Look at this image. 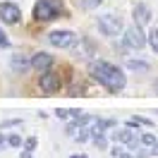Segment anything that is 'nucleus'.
<instances>
[{
    "label": "nucleus",
    "instance_id": "10",
    "mask_svg": "<svg viewBox=\"0 0 158 158\" xmlns=\"http://www.w3.org/2000/svg\"><path fill=\"white\" fill-rule=\"evenodd\" d=\"M132 15H134V24H141V27H144V24L151 22V10H148L144 2H137L134 10H132Z\"/></svg>",
    "mask_w": 158,
    "mask_h": 158
},
{
    "label": "nucleus",
    "instance_id": "19",
    "mask_svg": "<svg viewBox=\"0 0 158 158\" xmlns=\"http://www.w3.org/2000/svg\"><path fill=\"white\" fill-rule=\"evenodd\" d=\"M36 146H39V139H36V137H27L22 148H24V151H36Z\"/></svg>",
    "mask_w": 158,
    "mask_h": 158
},
{
    "label": "nucleus",
    "instance_id": "7",
    "mask_svg": "<svg viewBox=\"0 0 158 158\" xmlns=\"http://www.w3.org/2000/svg\"><path fill=\"white\" fill-rule=\"evenodd\" d=\"M22 19V10L19 5H15V2H0V22L2 24H19Z\"/></svg>",
    "mask_w": 158,
    "mask_h": 158
},
{
    "label": "nucleus",
    "instance_id": "17",
    "mask_svg": "<svg viewBox=\"0 0 158 158\" xmlns=\"http://www.w3.org/2000/svg\"><path fill=\"white\" fill-rule=\"evenodd\" d=\"M148 46H151V50L158 55V29H151V31H148Z\"/></svg>",
    "mask_w": 158,
    "mask_h": 158
},
{
    "label": "nucleus",
    "instance_id": "15",
    "mask_svg": "<svg viewBox=\"0 0 158 158\" xmlns=\"http://www.w3.org/2000/svg\"><path fill=\"white\" fill-rule=\"evenodd\" d=\"M19 125H22V120H19V118L2 120V122H0V132H5V129H15V127H19Z\"/></svg>",
    "mask_w": 158,
    "mask_h": 158
},
{
    "label": "nucleus",
    "instance_id": "14",
    "mask_svg": "<svg viewBox=\"0 0 158 158\" xmlns=\"http://www.w3.org/2000/svg\"><path fill=\"white\" fill-rule=\"evenodd\" d=\"M7 144H10V148H22V146H24V141H22V134H17V132L7 134Z\"/></svg>",
    "mask_w": 158,
    "mask_h": 158
},
{
    "label": "nucleus",
    "instance_id": "18",
    "mask_svg": "<svg viewBox=\"0 0 158 158\" xmlns=\"http://www.w3.org/2000/svg\"><path fill=\"white\" fill-rule=\"evenodd\" d=\"M106 0H79V5L84 7V10H96L98 5H103Z\"/></svg>",
    "mask_w": 158,
    "mask_h": 158
},
{
    "label": "nucleus",
    "instance_id": "8",
    "mask_svg": "<svg viewBox=\"0 0 158 158\" xmlns=\"http://www.w3.org/2000/svg\"><path fill=\"white\" fill-rule=\"evenodd\" d=\"M53 55L46 53V50H41V53H34L31 55V69H36V72H48L53 67Z\"/></svg>",
    "mask_w": 158,
    "mask_h": 158
},
{
    "label": "nucleus",
    "instance_id": "27",
    "mask_svg": "<svg viewBox=\"0 0 158 158\" xmlns=\"http://www.w3.org/2000/svg\"><path fill=\"white\" fill-rule=\"evenodd\" d=\"M5 146H10V144H7V137H5L2 132H0V151H2Z\"/></svg>",
    "mask_w": 158,
    "mask_h": 158
},
{
    "label": "nucleus",
    "instance_id": "24",
    "mask_svg": "<svg viewBox=\"0 0 158 158\" xmlns=\"http://www.w3.org/2000/svg\"><path fill=\"white\" fill-rule=\"evenodd\" d=\"M137 120L141 122V127H148V129L153 127V120H148V118H137Z\"/></svg>",
    "mask_w": 158,
    "mask_h": 158
},
{
    "label": "nucleus",
    "instance_id": "12",
    "mask_svg": "<svg viewBox=\"0 0 158 158\" xmlns=\"http://www.w3.org/2000/svg\"><path fill=\"white\" fill-rule=\"evenodd\" d=\"M125 65H127V69H132V72H148V69H151V65H148L146 60H139V58H129Z\"/></svg>",
    "mask_w": 158,
    "mask_h": 158
},
{
    "label": "nucleus",
    "instance_id": "30",
    "mask_svg": "<svg viewBox=\"0 0 158 158\" xmlns=\"http://www.w3.org/2000/svg\"><path fill=\"white\" fill-rule=\"evenodd\" d=\"M148 151H151V156H158V141H156V144H153L151 148H148Z\"/></svg>",
    "mask_w": 158,
    "mask_h": 158
},
{
    "label": "nucleus",
    "instance_id": "26",
    "mask_svg": "<svg viewBox=\"0 0 158 158\" xmlns=\"http://www.w3.org/2000/svg\"><path fill=\"white\" fill-rule=\"evenodd\" d=\"M134 156L137 158H151V151H141V148H139V151H134Z\"/></svg>",
    "mask_w": 158,
    "mask_h": 158
},
{
    "label": "nucleus",
    "instance_id": "32",
    "mask_svg": "<svg viewBox=\"0 0 158 158\" xmlns=\"http://www.w3.org/2000/svg\"><path fill=\"white\" fill-rule=\"evenodd\" d=\"M153 91H156V94H158V79H156V81H153Z\"/></svg>",
    "mask_w": 158,
    "mask_h": 158
},
{
    "label": "nucleus",
    "instance_id": "5",
    "mask_svg": "<svg viewBox=\"0 0 158 158\" xmlns=\"http://www.w3.org/2000/svg\"><path fill=\"white\" fill-rule=\"evenodd\" d=\"M48 43L53 48H72L77 43V34L69 29H55L48 34Z\"/></svg>",
    "mask_w": 158,
    "mask_h": 158
},
{
    "label": "nucleus",
    "instance_id": "6",
    "mask_svg": "<svg viewBox=\"0 0 158 158\" xmlns=\"http://www.w3.org/2000/svg\"><path fill=\"white\" fill-rule=\"evenodd\" d=\"M39 86H41V91H43L46 96H50V94H58L60 86H62L60 74H58V72H53V69H48V72H41Z\"/></svg>",
    "mask_w": 158,
    "mask_h": 158
},
{
    "label": "nucleus",
    "instance_id": "13",
    "mask_svg": "<svg viewBox=\"0 0 158 158\" xmlns=\"http://www.w3.org/2000/svg\"><path fill=\"white\" fill-rule=\"evenodd\" d=\"M139 137H141V146H144V148H151V146H153V144L158 141L153 132H141Z\"/></svg>",
    "mask_w": 158,
    "mask_h": 158
},
{
    "label": "nucleus",
    "instance_id": "21",
    "mask_svg": "<svg viewBox=\"0 0 158 158\" xmlns=\"http://www.w3.org/2000/svg\"><path fill=\"white\" fill-rule=\"evenodd\" d=\"M122 151H125V144H113L110 156H113V158H120V156H122Z\"/></svg>",
    "mask_w": 158,
    "mask_h": 158
},
{
    "label": "nucleus",
    "instance_id": "9",
    "mask_svg": "<svg viewBox=\"0 0 158 158\" xmlns=\"http://www.w3.org/2000/svg\"><path fill=\"white\" fill-rule=\"evenodd\" d=\"M110 139H113V144H125V146H127L129 141H134V139H137V132H134V129H129V127H122V129H118V132H113Z\"/></svg>",
    "mask_w": 158,
    "mask_h": 158
},
{
    "label": "nucleus",
    "instance_id": "11",
    "mask_svg": "<svg viewBox=\"0 0 158 158\" xmlns=\"http://www.w3.org/2000/svg\"><path fill=\"white\" fill-rule=\"evenodd\" d=\"M10 67H12V72H17V74H24V72L31 67V58H27V55H12Z\"/></svg>",
    "mask_w": 158,
    "mask_h": 158
},
{
    "label": "nucleus",
    "instance_id": "20",
    "mask_svg": "<svg viewBox=\"0 0 158 158\" xmlns=\"http://www.w3.org/2000/svg\"><path fill=\"white\" fill-rule=\"evenodd\" d=\"M53 115H55L58 120H72L69 110H65V108H55V110H53Z\"/></svg>",
    "mask_w": 158,
    "mask_h": 158
},
{
    "label": "nucleus",
    "instance_id": "33",
    "mask_svg": "<svg viewBox=\"0 0 158 158\" xmlns=\"http://www.w3.org/2000/svg\"><path fill=\"white\" fill-rule=\"evenodd\" d=\"M156 113H158V110H156Z\"/></svg>",
    "mask_w": 158,
    "mask_h": 158
},
{
    "label": "nucleus",
    "instance_id": "29",
    "mask_svg": "<svg viewBox=\"0 0 158 158\" xmlns=\"http://www.w3.org/2000/svg\"><path fill=\"white\" fill-rule=\"evenodd\" d=\"M120 158H137V156H134L132 151H127V148H125V151H122V156H120Z\"/></svg>",
    "mask_w": 158,
    "mask_h": 158
},
{
    "label": "nucleus",
    "instance_id": "2",
    "mask_svg": "<svg viewBox=\"0 0 158 158\" xmlns=\"http://www.w3.org/2000/svg\"><path fill=\"white\" fill-rule=\"evenodd\" d=\"M60 15H65L62 0H36V5H34V19L39 22H53Z\"/></svg>",
    "mask_w": 158,
    "mask_h": 158
},
{
    "label": "nucleus",
    "instance_id": "28",
    "mask_svg": "<svg viewBox=\"0 0 158 158\" xmlns=\"http://www.w3.org/2000/svg\"><path fill=\"white\" fill-rule=\"evenodd\" d=\"M19 158H34V151H24V148H22V151H19Z\"/></svg>",
    "mask_w": 158,
    "mask_h": 158
},
{
    "label": "nucleus",
    "instance_id": "4",
    "mask_svg": "<svg viewBox=\"0 0 158 158\" xmlns=\"http://www.w3.org/2000/svg\"><path fill=\"white\" fill-rule=\"evenodd\" d=\"M96 24H98V31L103 34V36H118L120 31H122V19L120 17H115V15H110V12H106V15H101L98 19H96Z\"/></svg>",
    "mask_w": 158,
    "mask_h": 158
},
{
    "label": "nucleus",
    "instance_id": "3",
    "mask_svg": "<svg viewBox=\"0 0 158 158\" xmlns=\"http://www.w3.org/2000/svg\"><path fill=\"white\" fill-rule=\"evenodd\" d=\"M148 43V34L144 31L141 24H132L129 29H125V46L132 50H141Z\"/></svg>",
    "mask_w": 158,
    "mask_h": 158
},
{
    "label": "nucleus",
    "instance_id": "23",
    "mask_svg": "<svg viewBox=\"0 0 158 158\" xmlns=\"http://www.w3.org/2000/svg\"><path fill=\"white\" fill-rule=\"evenodd\" d=\"M0 48H10V39H7V34L0 29Z\"/></svg>",
    "mask_w": 158,
    "mask_h": 158
},
{
    "label": "nucleus",
    "instance_id": "16",
    "mask_svg": "<svg viewBox=\"0 0 158 158\" xmlns=\"http://www.w3.org/2000/svg\"><path fill=\"white\" fill-rule=\"evenodd\" d=\"M91 144L98 148V151H108V139H106V134H101V137H91Z\"/></svg>",
    "mask_w": 158,
    "mask_h": 158
},
{
    "label": "nucleus",
    "instance_id": "31",
    "mask_svg": "<svg viewBox=\"0 0 158 158\" xmlns=\"http://www.w3.org/2000/svg\"><path fill=\"white\" fill-rule=\"evenodd\" d=\"M69 158H89L86 153H74V156H69Z\"/></svg>",
    "mask_w": 158,
    "mask_h": 158
},
{
    "label": "nucleus",
    "instance_id": "25",
    "mask_svg": "<svg viewBox=\"0 0 158 158\" xmlns=\"http://www.w3.org/2000/svg\"><path fill=\"white\" fill-rule=\"evenodd\" d=\"M69 115H72V120H77V118H81V115H84V110H79V108H72V110H69Z\"/></svg>",
    "mask_w": 158,
    "mask_h": 158
},
{
    "label": "nucleus",
    "instance_id": "22",
    "mask_svg": "<svg viewBox=\"0 0 158 158\" xmlns=\"http://www.w3.org/2000/svg\"><path fill=\"white\" fill-rule=\"evenodd\" d=\"M125 127H129V129H137V132H139V127H141V122H139L137 118H129V120H125Z\"/></svg>",
    "mask_w": 158,
    "mask_h": 158
},
{
    "label": "nucleus",
    "instance_id": "1",
    "mask_svg": "<svg viewBox=\"0 0 158 158\" xmlns=\"http://www.w3.org/2000/svg\"><path fill=\"white\" fill-rule=\"evenodd\" d=\"M89 74L98 81L101 86H106L110 94H120V91L127 86L125 72H122L118 65L106 62V60H91L89 62Z\"/></svg>",
    "mask_w": 158,
    "mask_h": 158
}]
</instances>
